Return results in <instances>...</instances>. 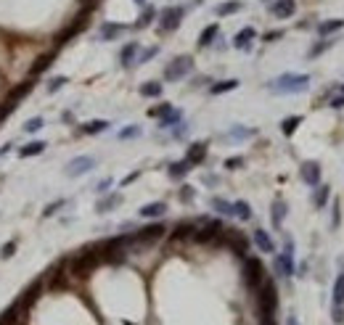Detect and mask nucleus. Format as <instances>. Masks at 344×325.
I'll use <instances>...</instances> for the list:
<instances>
[{
	"label": "nucleus",
	"mask_w": 344,
	"mask_h": 325,
	"mask_svg": "<svg viewBox=\"0 0 344 325\" xmlns=\"http://www.w3.org/2000/svg\"><path fill=\"white\" fill-rule=\"evenodd\" d=\"M180 19H183V8H175V5H170V8L162 11V19H159V29L162 32H172V29L180 27Z\"/></svg>",
	"instance_id": "obj_6"
},
{
	"label": "nucleus",
	"mask_w": 344,
	"mask_h": 325,
	"mask_svg": "<svg viewBox=\"0 0 344 325\" xmlns=\"http://www.w3.org/2000/svg\"><path fill=\"white\" fill-rule=\"evenodd\" d=\"M37 130H43V117H32L24 122V133H37Z\"/></svg>",
	"instance_id": "obj_35"
},
{
	"label": "nucleus",
	"mask_w": 344,
	"mask_h": 325,
	"mask_svg": "<svg viewBox=\"0 0 344 325\" xmlns=\"http://www.w3.org/2000/svg\"><path fill=\"white\" fill-rule=\"evenodd\" d=\"M43 151H45V143L43 140H35V143L24 145V148L19 151V156L21 159H29V156H37V153H43Z\"/></svg>",
	"instance_id": "obj_24"
},
{
	"label": "nucleus",
	"mask_w": 344,
	"mask_h": 325,
	"mask_svg": "<svg viewBox=\"0 0 344 325\" xmlns=\"http://www.w3.org/2000/svg\"><path fill=\"white\" fill-rule=\"evenodd\" d=\"M64 204H66V201H64V198H58V201H53V204H48V206H45V212H43V214H45V217H50V214H56V209H61V206H64Z\"/></svg>",
	"instance_id": "obj_39"
},
{
	"label": "nucleus",
	"mask_w": 344,
	"mask_h": 325,
	"mask_svg": "<svg viewBox=\"0 0 344 325\" xmlns=\"http://www.w3.org/2000/svg\"><path fill=\"white\" fill-rule=\"evenodd\" d=\"M294 11H296L294 0H275V3L270 5V13H273L275 19H289Z\"/></svg>",
	"instance_id": "obj_10"
},
{
	"label": "nucleus",
	"mask_w": 344,
	"mask_h": 325,
	"mask_svg": "<svg viewBox=\"0 0 344 325\" xmlns=\"http://www.w3.org/2000/svg\"><path fill=\"white\" fill-rule=\"evenodd\" d=\"M111 185V180H103V183H98V193H106V188Z\"/></svg>",
	"instance_id": "obj_49"
},
{
	"label": "nucleus",
	"mask_w": 344,
	"mask_h": 325,
	"mask_svg": "<svg viewBox=\"0 0 344 325\" xmlns=\"http://www.w3.org/2000/svg\"><path fill=\"white\" fill-rule=\"evenodd\" d=\"M344 27V19H331V21H323V24H318V35H331V32H339Z\"/></svg>",
	"instance_id": "obj_23"
},
{
	"label": "nucleus",
	"mask_w": 344,
	"mask_h": 325,
	"mask_svg": "<svg viewBox=\"0 0 344 325\" xmlns=\"http://www.w3.org/2000/svg\"><path fill=\"white\" fill-rule=\"evenodd\" d=\"M96 262H98L96 254H80V257H74L72 262H69V275H74V278H85L90 270L96 267Z\"/></svg>",
	"instance_id": "obj_4"
},
{
	"label": "nucleus",
	"mask_w": 344,
	"mask_h": 325,
	"mask_svg": "<svg viewBox=\"0 0 344 325\" xmlns=\"http://www.w3.org/2000/svg\"><path fill=\"white\" fill-rule=\"evenodd\" d=\"M275 270H278L284 278H292L294 275V241H286V249H284V254H278L275 257Z\"/></svg>",
	"instance_id": "obj_5"
},
{
	"label": "nucleus",
	"mask_w": 344,
	"mask_h": 325,
	"mask_svg": "<svg viewBox=\"0 0 344 325\" xmlns=\"http://www.w3.org/2000/svg\"><path fill=\"white\" fill-rule=\"evenodd\" d=\"M217 32H220V27L217 24H209L201 32V37H198V48H209L212 43H215V37H217Z\"/></svg>",
	"instance_id": "obj_17"
},
{
	"label": "nucleus",
	"mask_w": 344,
	"mask_h": 325,
	"mask_svg": "<svg viewBox=\"0 0 344 325\" xmlns=\"http://www.w3.org/2000/svg\"><path fill=\"white\" fill-rule=\"evenodd\" d=\"M138 175H141V172H133V175H127V177H125V180H122V185H130V183H133V180H135V177H138Z\"/></svg>",
	"instance_id": "obj_50"
},
{
	"label": "nucleus",
	"mask_w": 344,
	"mask_h": 325,
	"mask_svg": "<svg viewBox=\"0 0 344 325\" xmlns=\"http://www.w3.org/2000/svg\"><path fill=\"white\" fill-rule=\"evenodd\" d=\"M302 180L310 185V188H318L320 185V164L318 161H304L302 164Z\"/></svg>",
	"instance_id": "obj_9"
},
{
	"label": "nucleus",
	"mask_w": 344,
	"mask_h": 325,
	"mask_svg": "<svg viewBox=\"0 0 344 325\" xmlns=\"http://www.w3.org/2000/svg\"><path fill=\"white\" fill-rule=\"evenodd\" d=\"M286 325H299V317H296V315H289V317H286Z\"/></svg>",
	"instance_id": "obj_48"
},
{
	"label": "nucleus",
	"mask_w": 344,
	"mask_h": 325,
	"mask_svg": "<svg viewBox=\"0 0 344 325\" xmlns=\"http://www.w3.org/2000/svg\"><path fill=\"white\" fill-rule=\"evenodd\" d=\"M328 196H331V188H328V185H318L315 196H312V204H315V209H323L326 201H328Z\"/></svg>",
	"instance_id": "obj_22"
},
{
	"label": "nucleus",
	"mask_w": 344,
	"mask_h": 325,
	"mask_svg": "<svg viewBox=\"0 0 344 325\" xmlns=\"http://www.w3.org/2000/svg\"><path fill=\"white\" fill-rule=\"evenodd\" d=\"M27 90H32V82H29V80H27V82H21V88H16V90L11 93V100H19Z\"/></svg>",
	"instance_id": "obj_37"
},
{
	"label": "nucleus",
	"mask_w": 344,
	"mask_h": 325,
	"mask_svg": "<svg viewBox=\"0 0 344 325\" xmlns=\"http://www.w3.org/2000/svg\"><path fill=\"white\" fill-rule=\"evenodd\" d=\"M254 37H257L254 29H251V27H244L241 32L233 37V45H236V48H241V50H246L249 45H251V40H254Z\"/></svg>",
	"instance_id": "obj_14"
},
{
	"label": "nucleus",
	"mask_w": 344,
	"mask_h": 325,
	"mask_svg": "<svg viewBox=\"0 0 344 325\" xmlns=\"http://www.w3.org/2000/svg\"><path fill=\"white\" fill-rule=\"evenodd\" d=\"M246 283L251 291H259V285L265 283V270L257 259H246Z\"/></svg>",
	"instance_id": "obj_7"
},
{
	"label": "nucleus",
	"mask_w": 344,
	"mask_h": 325,
	"mask_svg": "<svg viewBox=\"0 0 344 325\" xmlns=\"http://www.w3.org/2000/svg\"><path fill=\"white\" fill-rule=\"evenodd\" d=\"M164 235V225H151L146 230H141V235H138V241H156V238Z\"/></svg>",
	"instance_id": "obj_19"
},
{
	"label": "nucleus",
	"mask_w": 344,
	"mask_h": 325,
	"mask_svg": "<svg viewBox=\"0 0 344 325\" xmlns=\"http://www.w3.org/2000/svg\"><path fill=\"white\" fill-rule=\"evenodd\" d=\"M244 8V5L239 3V0H233V3H223V5H217V16H231V13H239Z\"/></svg>",
	"instance_id": "obj_27"
},
{
	"label": "nucleus",
	"mask_w": 344,
	"mask_h": 325,
	"mask_svg": "<svg viewBox=\"0 0 344 325\" xmlns=\"http://www.w3.org/2000/svg\"><path fill=\"white\" fill-rule=\"evenodd\" d=\"M191 161L188 159H183V161H175V164L170 167V177H175V180H178V177H186L188 172H191Z\"/></svg>",
	"instance_id": "obj_21"
},
{
	"label": "nucleus",
	"mask_w": 344,
	"mask_h": 325,
	"mask_svg": "<svg viewBox=\"0 0 344 325\" xmlns=\"http://www.w3.org/2000/svg\"><path fill=\"white\" fill-rule=\"evenodd\" d=\"M138 43H127L125 48H122V53H119V61H122V66H133V58L138 56Z\"/></svg>",
	"instance_id": "obj_16"
},
{
	"label": "nucleus",
	"mask_w": 344,
	"mask_h": 325,
	"mask_svg": "<svg viewBox=\"0 0 344 325\" xmlns=\"http://www.w3.org/2000/svg\"><path fill=\"white\" fill-rule=\"evenodd\" d=\"M239 88V80H225V82H217L212 85V95H220V93H231Z\"/></svg>",
	"instance_id": "obj_31"
},
{
	"label": "nucleus",
	"mask_w": 344,
	"mask_h": 325,
	"mask_svg": "<svg viewBox=\"0 0 344 325\" xmlns=\"http://www.w3.org/2000/svg\"><path fill=\"white\" fill-rule=\"evenodd\" d=\"M135 3H138V5H143V3H146V0H135Z\"/></svg>",
	"instance_id": "obj_51"
},
{
	"label": "nucleus",
	"mask_w": 344,
	"mask_h": 325,
	"mask_svg": "<svg viewBox=\"0 0 344 325\" xmlns=\"http://www.w3.org/2000/svg\"><path fill=\"white\" fill-rule=\"evenodd\" d=\"M109 130V122L106 119H93V122H88V125H82V133L85 135H98V133H106Z\"/></svg>",
	"instance_id": "obj_18"
},
{
	"label": "nucleus",
	"mask_w": 344,
	"mask_h": 325,
	"mask_svg": "<svg viewBox=\"0 0 344 325\" xmlns=\"http://www.w3.org/2000/svg\"><path fill=\"white\" fill-rule=\"evenodd\" d=\"M334 45H336L334 37H323V40L315 43V45H312V48L307 50V58H318V56H323V53H326V50H331Z\"/></svg>",
	"instance_id": "obj_15"
},
{
	"label": "nucleus",
	"mask_w": 344,
	"mask_h": 325,
	"mask_svg": "<svg viewBox=\"0 0 344 325\" xmlns=\"http://www.w3.org/2000/svg\"><path fill=\"white\" fill-rule=\"evenodd\" d=\"M156 56V48H148V50H143L141 56H138V64H146L148 58H154Z\"/></svg>",
	"instance_id": "obj_43"
},
{
	"label": "nucleus",
	"mask_w": 344,
	"mask_h": 325,
	"mask_svg": "<svg viewBox=\"0 0 344 325\" xmlns=\"http://www.w3.org/2000/svg\"><path fill=\"white\" fill-rule=\"evenodd\" d=\"M93 167H96V159L93 156H77V159H72L66 164V175L69 177H80V175L90 172Z\"/></svg>",
	"instance_id": "obj_8"
},
{
	"label": "nucleus",
	"mask_w": 344,
	"mask_h": 325,
	"mask_svg": "<svg viewBox=\"0 0 344 325\" xmlns=\"http://www.w3.org/2000/svg\"><path fill=\"white\" fill-rule=\"evenodd\" d=\"M175 122H180V111H175V108H170V111L162 117V127H170L175 125Z\"/></svg>",
	"instance_id": "obj_36"
},
{
	"label": "nucleus",
	"mask_w": 344,
	"mask_h": 325,
	"mask_svg": "<svg viewBox=\"0 0 344 325\" xmlns=\"http://www.w3.org/2000/svg\"><path fill=\"white\" fill-rule=\"evenodd\" d=\"M164 212H167V204H164V201H154V204L141 206V217H146V220H156V217H162Z\"/></svg>",
	"instance_id": "obj_12"
},
{
	"label": "nucleus",
	"mask_w": 344,
	"mask_h": 325,
	"mask_svg": "<svg viewBox=\"0 0 344 325\" xmlns=\"http://www.w3.org/2000/svg\"><path fill=\"white\" fill-rule=\"evenodd\" d=\"M270 93H275V95H289V93H304L310 88V74H281L278 80H273L270 85Z\"/></svg>",
	"instance_id": "obj_1"
},
{
	"label": "nucleus",
	"mask_w": 344,
	"mask_h": 325,
	"mask_svg": "<svg viewBox=\"0 0 344 325\" xmlns=\"http://www.w3.org/2000/svg\"><path fill=\"white\" fill-rule=\"evenodd\" d=\"M233 217H239L241 222L251 220V206L246 204V201H233Z\"/></svg>",
	"instance_id": "obj_20"
},
{
	"label": "nucleus",
	"mask_w": 344,
	"mask_h": 325,
	"mask_svg": "<svg viewBox=\"0 0 344 325\" xmlns=\"http://www.w3.org/2000/svg\"><path fill=\"white\" fill-rule=\"evenodd\" d=\"M254 243H257V249L262 251V254H273L275 251V243H273V238L265 233V230H254Z\"/></svg>",
	"instance_id": "obj_13"
},
{
	"label": "nucleus",
	"mask_w": 344,
	"mask_h": 325,
	"mask_svg": "<svg viewBox=\"0 0 344 325\" xmlns=\"http://www.w3.org/2000/svg\"><path fill=\"white\" fill-rule=\"evenodd\" d=\"M225 167H228V169H236V167H244V159H241V156H236V159H228V161H225Z\"/></svg>",
	"instance_id": "obj_44"
},
{
	"label": "nucleus",
	"mask_w": 344,
	"mask_h": 325,
	"mask_svg": "<svg viewBox=\"0 0 344 325\" xmlns=\"http://www.w3.org/2000/svg\"><path fill=\"white\" fill-rule=\"evenodd\" d=\"M302 125V117H289L281 122V130H284V135H294V130Z\"/></svg>",
	"instance_id": "obj_32"
},
{
	"label": "nucleus",
	"mask_w": 344,
	"mask_h": 325,
	"mask_svg": "<svg viewBox=\"0 0 344 325\" xmlns=\"http://www.w3.org/2000/svg\"><path fill=\"white\" fill-rule=\"evenodd\" d=\"M249 135H254V130H233L228 138H231V140H239V138H249Z\"/></svg>",
	"instance_id": "obj_41"
},
{
	"label": "nucleus",
	"mask_w": 344,
	"mask_h": 325,
	"mask_svg": "<svg viewBox=\"0 0 344 325\" xmlns=\"http://www.w3.org/2000/svg\"><path fill=\"white\" fill-rule=\"evenodd\" d=\"M50 61H53V56H50V53H45V56H40V58L35 61V66H32V74H40V72H45Z\"/></svg>",
	"instance_id": "obj_33"
},
{
	"label": "nucleus",
	"mask_w": 344,
	"mask_h": 325,
	"mask_svg": "<svg viewBox=\"0 0 344 325\" xmlns=\"http://www.w3.org/2000/svg\"><path fill=\"white\" fill-rule=\"evenodd\" d=\"M191 69H194V58H191V56H178L170 66L164 69V80H170V82L183 80V77H186Z\"/></svg>",
	"instance_id": "obj_3"
},
{
	"label": "nucleus",
	"mask_w": 344,
	"mask_h": 325,
	"mask_svg": "<svg viewBox=\"0 0 344 325\" xmlns=\"http://www.w3.org/2000/svg\"><path fill=\"white\" fill-rule=\"evenodd\" d=\"M331 108H344V95H336V98H331Z\"/></svg>",
	"instance_id": "obj_47"
},
{
	"label": "nucleus",
	"mask_w": 344,
	"mask_h": 325,
	"mask_svg": "<svg viewBox=\"0 0 344 325\" xmlns=\"http://www.w3.org/2000/svg\"><path fill=\"white\" fill-rule=\"evenodd\" d=\"M151 19H154V8H146V11L141 13V19H138V27H146Z\"/></svg>",
	"instance_id": "obj_40"
},
{
	"label": "nucleus",
	"mask_w": 344,
	"mask_h": 325,
	"mask_svg": "<svg viewBox=\"0 0 344 325\" xmlns=\"http://www.w3.org/2000/svg\"><path fill=\"white\" fill-rule=\"evenodd\" d=\"M13 251H16V243H5L3 249H0V257L8 259V257H13Z\"/></svg>",
	"instance_id": "obj_42"
},
{
	"label": "nucleus",
	"mask_w": 344,
	"mask_h": 325,
	"mask_svg": "<svg viewBox=\"0 0 344 325\" xmlns=\"http://www.w3.org/2000/svg\"><path fill=\"white\" fill-rule=\"evenodd\" d=\"M138 135H141V127L138 125H130L125 130H119V140H130V138H138Z\"/></svg>",
	"instance_id": "obj_34"
},
{
	"label": "nucleus",
	"mask_w": 344,
	"mask_h": 325,
	"mask_svg": "<svg viewBox=\"0 0 344 325\" xmlns=\"http://www.w3.org/2000/svg\"><path fill=\"white\" fill-rule=\"evenodd\" d=\"M342 90H344V85H342Z\"/></svg>",
	"instance_id": "obj_52"
},
{
	"label": "nucleus",
	"mask_w": 344,
	"mask_h": 325,
	"mask_svg": "<svg viewBox=\"0 0 344 325\" xmlns=\"http://www.w3.org/2000/svg\"><path fill=\"white\" fill-rule=\"evenodd\" d=\"M331 304H334V323L342 325V323H344V270H342L339 275H336V280H334Z\"/></svg>",
	"instance_id": "obj_2"
},
{
	"label": "nucleus",
	"mask_w": 344,
	"mask_h": 325,
	"mask_svg": "<svg viewBox=\"0 0 344 325\" xmlns=\"http://www.w3.org/2000/svg\"><path fill=\"white\" fill-rule=\"evenodd\" d=\"M141 95H146V98H159V95H162V85H159V82H146V85H141Z\"/></svg>",
	"instance_id": "obj_28"
},
{
	"label": "nucleus",
	"mask_w": 344,
	"mask_h": 325,
	"mask_svg": "<svg viewBox=\"0 0 344 325\" xmlns=\"http://www.w3.org/2000/svg\"><path fill=\"white\" fill-rule=\"evenodd\" d=\"M206 156V145L204 143H196V145H191V151H188V161H191V164H198V161H201Z\"/></svg>",
	"instance_id": "obj_25"
},
{
	"label": "nucleus",
	"mask_w": 344,
	"mask_h": 325,
	"mask_svg": "<svg viewBox=\"0 0 344 325\" xmlns=\"http://www.w3.org/2000/svg\"><path fill=\"white\" fill-rule=\"evenodd\" d=\"M212 209L220 212V214L233 217V204H231V201H225V198H212Z\"/></svg>",
	"instance_id": "obj_29"
},
{
	"label": "nucleus",
	"mask_w": 344,
	"mask_h": 325,
	"mask_svg": "<svg viewBox=\"0 0 344 325\" xmlns=\"http://www.w3.org/2000/svg\"><path fill=\"white\" fill-rule=\"evenodd\" d=\"M331 225L339 228V201H334V217H331Z\"/></svg>",
	"instance_id": "obj_45"
},
{
	"label": "nucleus",
	"mask_w": 344,
	"mask_h": 325,
	"mask_svg": "<svg viewBox=\"0 0 344 325\" xmlns=\"http://www.w3.org/2000/svg\"><path fill=\"white\" fill-rule=\"evenodd\" d=\"M122 24H103L101 27V40H114L117 35H122Z\"/></svg>",
	"instance_id": "obj_30"
},
{
	"label": "nucleus",
	"mask_w": 344,
	"mask_h": 325,
	"mask_svg": "<svg viewBox=\"0 0 344 325\" xmlns=\"http://www.w3.org/2000/svg\"><path fill=\"white\" fill-rule=\"evenodd\" d=\"M66 85V77H53L50 80V85H48V93H56V90H61Z\"/></svg>",
	"instance_id": "obj_38"
},
{
	"label": "nucleus",
	"mask_w": 344,
	"mask_h": 325,
	"mask_svg": "<svg viewBox=\"0 0 344 325\" xmlns=\"http://www.w3.org/2000/svg\"><path fill=\"white\" fill-rule=\"evenodd\" d=\"M119 204H122V193H109L106 198H101V201L96 204V212H98V214H106V212H111V209L119 206Z\"/></svg>",
	"instance_id": "obj_11"
},
{
	"label": "nucleus",
	"mask_w": 344,
	"mask_h": 325,
	"mask_svg": "<svg viewBox=\"0 0 344 325\" xmlns=\"http://www.w3.org/2000/svg\"><path fill=\"white\" fill-rule=\"evenodd\" d=\"M180 198H183V201H191V198H194V188H188V185H186V188H183V193H180Z\"/></svg>",
	"instance_id": "obj_46"
},
{
	"label": "nucleus",
	"mask_w": 344,
	"mask_h": 325,
	"mask_svg": "<svg viewBox=\"0 0 344 325\" xmlns=\"http://www.w3.org/2000/svg\"><path fill=\"white\" fill-rule=\"evenodd\" d=\"M284 217H286V204L278 198V201L273 204V225H275V228H281V222H284Z\"/></svg>",
	"instance_id": "obj_26"
}]
</instances>
